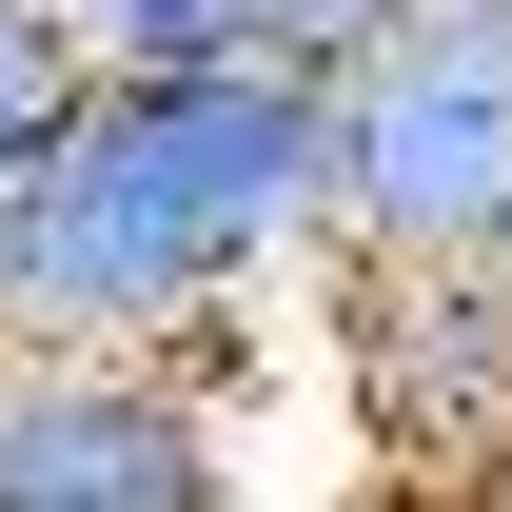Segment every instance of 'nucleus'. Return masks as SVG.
<instances>
[{"label":"nucleus","instance_id":"8","mask_svg":"<svg viewBox=\"0 0 512 512\" xmlns=\"http://www.w3.org/2000/svg\"><path fill=\"white\" fill-rule=\"evenodd\" d=\"M493 512H512V493H493Z\"/></svg>","mask_w":512,"mask_h":512},{"label":"nucleus","instance_id":"1","mask_svg":"<svg viewBox=\"0 0 512 512\" xmlns=\"http://www.w3.org/2000/svg\"><path fill=\"white\" fill-rule=\"evenodd\" d=\"M276 276H335V79L296 60L99 79L0 178V355H197Z\"/></svg>","mask_w":512,"mask_h":512},{"label":"nucleus","instance_id":"2","mask_svg":"<svg viewBox=\"0 0 512 512\" xmlns=\"http://www.w3.org/2000/svg\"><path fill=\"white\" fill-rule=\"evenodd\" d=\"M335 276H512V0H394L335 79Z\"/></svg>","mask_w":512,"mask_h":512},{"label":"nucleus","instance_id":"3","mask_svg":"<svg viewBox=\"0 0 512 512\" xmlns=\"http://www.w3.org/2000/svg\"><path fill=\"white\" fill-rule=\"evenodd\" d=\"M0 512H237L197 355H0Z\"/></svg>","mask_w":512,"mask_h":512},{"label":"nucleus","instance_id":"6","mask_svg":"<svg viewBox=\"0 0 512 512\" xmlns=\"http://www.w3.org/2000/svg\"><path fill=\"white\" fill-rule=\"evenodd\" d=\"M99 79H197V60H256V0H60Z\"/></svg>","mask_w":512,"mask_h":512},{"label":"nucleus","instance_id":"5","mask_svg":"<svg viewBox=\"0 0 512 512\" xmlns=\"http://www.w3.org/2000/svg\"><path fill=\"white\" fill-rule=\"evenodd\" d=\"M79 99H99L79 20H60V0H0V178H20V158H60V138H79Z\"/></svg>","mask_w":512,"mask_h":512},{"label":"nucleus","instance_id":"7","mask_svg":"<svg viewBox=\"0 0 512 512\" xmlns=\"http://www.w3.org/2000/svg\"><path fill=\"white\" fill-rule=\"evenodd\" d=\"M394 40V0H256V60H296V79H355Z\"/></svg>","mask_w":512,"mask_h":512},{"label":"nucleus","instance_id":"4","mask_svg":"<svg viewBox=\"0 0 512 512\" xmlns=\"http://www.w3.org/2000/svg\"><path fill=\"white\" fill-rule=\"evenodd\" d=\"M355 414L414 493H512V276H335Z\"/></svg>","mask_w":512,"mask_h":512}]
</instances>
